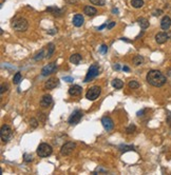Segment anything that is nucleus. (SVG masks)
<instances>
[{
    "label": "nucleus",
    "mask_w": 171,
    "mask_h": 175,
    "mask_svg": "<svg viewBox=\"0 0 171 175\" xmlns=\"http://www.w3.org/2000/svg\"><path fill=\"white\" fill-rule=\"evenodd\" d=\"M37 155H38L39 157H48V156H50V155L53 153V149L52 147L50 146V145L45 144V143H42V144H40L38 146V148H37Z\"/></svg>",
    "instance_id": "nucleus-3"
},
{
    "label": "nucleus",
    "mask_w": 171,
    "mask_h": 175,
    "mask_svg": "<svg viewBox=\"0 0 171 175\" xmlns=\"http://www.w3.org/2000/svg\"><path fill=\"white\" fill-rule=\"evenodd\" d=\"M84 13L87 16H90V17H92V16H94V15L97 14V10L95 9V7H90V5H86L84 9Z\"/></svg>",
    "instance_id": "nucleus-17"
},
{
    "label": "nucleus",
    "mask_w": 171,
    "mask_h": 175,
    "mask_svg": "<svg viewBox=\"0 0 171 175\" xmlns=\"http://www.w3.org/2000/svg\"><path fill=\"white\" fill-rule=\"evenodd\" d=\"M135 130H136V127L134 126V125H130V126L126 129V132L128 134H132L135 132Z\"/></svg>",
    "instance_id": "nucleus-30"
},
{
    "label": "nucleus",
    "mask_w": 171,
    "mask_h": 175,
    "mask_svg": "<svg viewBox=\"0 0 171 175\" xmlns=\"http://www.w3.org/2000/svg\"><path fill=\"white\" fill-rule=\"evenodd\" d=\"M99 52L101 53V54H107V52H108V46H106V44H101L100 48H99Z\"/></svg>",
    "instance_id": "nucleus-33"
},
{
    "label": "nucleus",
    "mask_w": 171,
    "mask_h": 175,
    "mask_svg": "<svg viewBox=\"0 0 171 175\" xmlns=\"http://www.w3.org/2000/svg\"><path fill=\"white\" fill-rule=\"evenodd\" d=\"M67 1H68L69 3H76L78 0H67Z\"/></svg>",
    "instance_id": "nucleus-40"
},
{
    "label": "nucleus",
    "mask_w": 171,
    "mask_h": 175,
    "mask_svg": "<svg viewBox=\"0 0 171 175\" xmlns=\"http://www.w3.org/2000/svg\"><path fill=\"white\" fill-rule=\"evenodd\" d=\"M148 84L153 86V87L160 88L163 87L166 82H167V78L165 76L164 74L162 73L161 71L157 70H151L148 72L146 77Z\"/></svg>",
    "instance_id": "nucleus-1"
},
{
    "label": "nucleus",
    "mask_w": 171,
    "mask_h": 175,
    "mask_svg": "<svg viewBox=\"0 0 171 175\" xmlns=\"http://www.w3.org/2000/svg\"><path fill=\"white\" fill-rule=\"evenodd\" d=\"M12 28L17 32H25L29 28V22L25 18L17 17L12 22Z\"/></svg>",
    "instance_id": "nucleus-2"
},
{
    "label": "nucleus",
    "mask_w": 171,
    "mask_h": 175,
    "mask_svg": "<svg viewBox=\"0 0 171 175\" xmlns=\"http://www.w3.org/2000/svg\"><path fill=\"white\" fill-rule=\"evenodd\" d=\"M145 111H146V110H142V111H140V112H137V116H142V114H144Z\"/></svg>",
    "instance_id": "nucleus-42"
},
{
    "label": "nucleus",
    "mask_w": 171,
    "mask_h": 175,
    "mask_svg": "<svg viewBox=\"0 0 171 175\" xmlns=\"http://www.w3.org/2000/svg\"><path fill=\"white\" fill-rule=\"evenodd\" d=\"M54 50H55L54 43H49V44H48V54H47V57H48V58H50V57L52 56Z\"/></svg>",
    "instance_id": "nucleus-24"
},
{
    "label": "nucleus",
    "mask_w": 171,
    "mask_h": 175,
    "mask_svg": "<svg viewBox=\"0 0 171 175\" xmlns=\"http://www.w3.org/2000/svg\"><path fill=\"white\" fill-rule=\"evenodd\" d=\"M171 38V33H166V32H161V33H157L155 35V41L158 44H163L167 41L168 39Z\"/></svg>",
    "instance_id": "nucleus-10"
},
{
    "label": "nucleus",
    "mask_w": 171,
    "mask_h": 175,
    "mask_svg": "<svg viewBox=\"0 0 171 175\" xmlns=\"http://www.w3.org/2000/svg\"><path fill=\"white\" fill-rule=\"evenodd\" d=\"M7 86H5V84H1V90H0V93H1V94H3L4 92L7 91Z\"/></svg>",
    "instance_id": "nucleus-35"
},
{
    "label": "nucleus",
    "mask_w": 171,
    "mask_h": 175,
    "mask_svg": "<svg viewBox=\"0 0 171 175\" xmlns=\"http://www.w3.org/2000/svg\"><path fill=\"white\" fill-rule=\"evenodd\" d=\"M99 74V67H98L97 63H94L90 67V69L88 70V73L85 77V82H89L90 80H92L93 78H95Z\"/></svg>",
    "instance_id": "nucleus-5"
},
{
    "label": "nucleus",
    "mask_w": 171,
    "mask_h": 175,
    "mask_svg": "<svg viewBox=\"0 0 171 175\" xmlns=\"http://www.w3.org/2000/svg\"><path fill=\"white\" fill-rule=\"evenodd\" d=\"M131 5L134 9H140L144 7V1L143 0H131Z\"/></svg>",
    "instance_id": "nucleus-22"
},
{
    "label": "nucleus",
    "mask_w": 171,
    "mask_h": 175,
    "mask_svg": "<svg viewBox=\"0 0 171 175\" xmlns=\"http://www.w3.org/2000/svg\"><path fill=\"white\" fill-rule=\"evenodd\" d=\"M53 103V99H52V96L49 94L47 95H43L41 98V100H40V105H41L42 108H48L50 105Z\"/></svg>",
    "instance_id": "nucleus-13"
},
{
    "label": "nucleus",
    "mask_w": 171,
    "mask_h": 175,
    "mask_svg": "<svg viewBox=\"0 0 171 175\" xmlns=\"http://www.w3.org/2000/svg\"><path fill=\"white\" fill-rule=\"evenodd\" d=\"M47 12H50L53 16H61V14H63V10H60V9L55 7H47Z\"/></svg>",
    "instance_id": "nucleus-18"
},
{
    "label": "nucleus",
    "mask_w": 171,
    "mask_h": 175,
    "mask_svg": "<svg viewBox=\"0 0 171 175\" xmlns=\"http://www.w3.org/2000/svg\"><path fill=\"white\" fill-rule=\"evenodd\" d=\"M137 21H138V25H140V28L143 29V30H145V29L149 27V21H148L147 18H138Z\"/></svg>",
    "instance_id": "nucleus-20"
},
{
    "label": "nucleus",
    "mask_w": 171,
    "mask_h": 175,
    "mask_svg": "<svg viewBox=\"0 0 171 175\" xmlns=\"http://www.w3.org/2000/svg\"><path fill=\"white\" fill-rule=\"evenodd\" d=\"M56 70H57V64H56V61H54V62L49 63L48 66L42 68L41 75L42 76H48V75H51V74L54 73Z\"/></svg>",
    "instance_id": "nucleus-9"
},
{
    "label": "nucleus",
    "mask_w": 171,
    "mask_h": 175,
    "mask_svg": "<svg viewBox=\"0 0 171 175\" xmlns=\"http://www.w3.org/2000/svg\"><path fill=\"white\" fill-rule=\"evenodd\" d=\"M56 33H57V29H52V30L48 31V34H51V35H54Z\"/></svg>",
    "instance_id": "nucleus-37"
},
{
    "label": "nucleus",
    "mask_w": 171,
    "mask_h": 175,
    "mask_svg": "<svg viewBox=\"0 0 171 175\" xmlns=\"http://www.w3.org/2000/svg\"><path fill=\"white\" fill-rule=\"evenodd\" d=\"M106 27H107V23H105V25H101V27H99V28H98V31H100V30H102V29L106 28Z\"/></svg>",
    "instance_id": "nucleus-43"
},
{
    "label": "nucleus",
    "mask_w": 171,
    "mask_h": 175,
    "mask_svg": "<svg viewBox=\"0 0 171 175\" xmlns=\"http://www.w3.org/2000/svg\"><path fill=\"white\" fill-rule=\"evenodd\" d=\"M83 92V88L81 86H77V84H74L69 89V94L71 96H79Z\"/></svg>",
    "instance_id": "nucleus-14"
},
{
    "label": "nucleus",
    "mask_w": 171,
    "mask_h": 175,
    "mask_svg": "<svg viewBox=\"0 0 171 175\" xmlns=\"http://www.w3.org/2000/svg\"><path fill=\"white\" fill-rule=\"evenodd\" d=\"M113 69H114V70H116V71H118L119 69H120V66H119L118 63H116V64H114V66H113Z\"/></svg>",
    "instance_id": "nucleus-39"
},
{
    "label": "nucleus",
    "mask_w": 171,
    "mask_h": 175,
    "mask_svg": "<svg viewBox=\"0 0 171 175\" xmlns=\"http://www.w3.org/2000/svg\"><path fill=\"white\" fill-rule=\"evenodd\" d=\"M84 17H83V15L81 14H76L75 16L73 17V20H72V22H73V25L76 27V28H81V25H84Z\"/></svg>",
    "instance_id": "nucleus-16"
},
{
    "label": "nucleus",
    "mask_w": 171,
    "mask_h": 175,
    "mask_svg": "<svg viewBox=\"0 0 171 175\" xmlns=\"http://www.w3.org/2000/svg\"><path fill=\"white\" fill-rule=\"evenodd\" d=\"M45 57V50H41V51H40V52H39L38 54H37V55L34 57V59H35L36 61H39V60L43 59Z\"/></svg>",
    "instance_id": "nucleus-27"
},
{
    "label": "nucleus",
    "mask_w": 171,
    "mask_h": 175,
    "mask_svg": "<svg viewBox=\"0 0 171 175\" xmlns=\"http://www.w3.org/2000/svg\"><path fill=\"white\" fill-rule=\"evenodd\" d=\"M23 160H25V162H31V161L33 160V156H32L31 154L25 153V154L23 155Z\"/></svg>",
    "instance_id": "nucleus-31"
},
{
    "label": "nucleus",
    "mask_w": 171,
    "mask_h": 175,
    "mask_svg": "<svg viewBox=\"0 0 171 175\" xmlns=\"http://www.w3.org/2000/svg\"><path fill=\"white\" fill-rule=\"evenodd\" d=\"M122 71H125V72H129L130 71V69L128 67H126V66H125V67L122 68Z\"/></svg>",
    "instance_id": "nucleus-41"
},
{
    "label": "nucleus",
    "mask_w": 171,
    "mask_h": 175,
    "mask_svg": "<svg viewBox=\"0 0 171 175\" xmlns=\"http://www.w3.org/2000/svg\"><path fill=\"white\" fill-rule=\"evenodd\" d=\"M83 116H84L83 112H81V111H79V110H76V111H74V112L71 114V116L69 117V120H68V123H70L71 126L77 125V123L81 121V119L83 118Z\"/></svg>",
    "instance_id": "nucleus-7"
},
{
    "label": "nucleus",
    "mask_w": 171,
    "mask_h": 175,
    "mask_svg": "<svg viewBox=\"0 0 171 175\" xmlns=\"http://www.w3.org/2000/svg\"><path fill=\"white\" fill-rule=\"evenodd\" d=\"M167 121H168V123L171 126V116H168L167 117Z\"/></svg>",
    "instance_id": "nucleus-44"
},
{
    "label": "nucleus",
    "mask_w": 171,
    "mask_h": 175,
    "mask_svg": "<svg viewBox=\"0 0 171 175\" xmlns=\"http://www.w3.org/2000/svg\"><path fill=\"white\" fill-rule=\"evenodd\" d=\"M113 12H114V13H118V11H117V9H113Z\"/></svg>",
    "instance_id": "nucleus-45"
},
{
    "label": "nucleus",
    "mask_w": 171,
    "mask_h": 175,
    "mask_svg": "<svg viewBox=\"0 0 171 175\" xmlns=\"http://www.w3.org/2000/svg\"><path fill=\"white\" fill-rule=\"evenodd\" d=\"M21 79H22V76H21V74L19 73V72H17V73L14 75V77H13V82H14L15 84H18L21 81Z\"/></svg>",
    "instance_id": "nucleus-25"
},
{
    "label": "nucleus",
    "mask_w": 171,
    "mask_h": 175,
    "mask_svg": "<svg viewBox=\"0 0 171 175\" xmlns=\"http://www.w3.org/2000/svg\"><path fill=\"white\" fill-rule=\"evenodd\" d=\"M70 61L73 64H78L81 61V55H79V54H73L72 56H70Z\"/></svg>",
    "instance_id": "nucleus-19"
},
{
    "label": "nucleus",
    "mask_w": 171,
    "mask_h": 175,
    "mask_svg": "<svg viewBox=\"0 0 171 175\" xmlns=\"http://www.w3.org/2000/svg\"><path fill=\"white\" fill-rule=\"evenodd\" d=\"M58 84H59L58 78L53 77V78H50L48 81H45V90H52V89H55Z\"/></svg>",
    "instance_id": "nucleus-12"
},
{
    "label": "nucleus",
    "mask_w": 171,
    "mask_h": 175,
    "mask_svg": "<svg viewBox=\"0 0 171 175\" xmlns=\"http://www.w3.org/2000/svg\"><path fill=\"white\" fill-rule=\"evenodd\" d=\"M63 79L65 81H67V82H73V81H74L73 78L70 77V76H66V77H63Z\"/></svg>",
    "instance_id": "nucleus-34"
},
{
    "label": "nucleus",
    "mask_w": 171,
    "mask_h": 175,
    "mask_svg": "<svg viewBox=\"0 0 171 175\" xmlns=\"http://www.w3.org/2000/svg\"><path fill=\"white\" fill-rule=\"evenodd\" d=\"M90 2L95 4V5H99V7H104L106 3L105 0H90Z\"/></svg>",
    "instance_id": "nucleus-28"
},
{
    "label": "nucleus",
    "mask_w": 171,
    "mask_h": 175,
    "mask_svg": "<svg viewBox=\"0 0 171 175\" xmlns=\"http://www.w3.org/2000/svg\"><path fill=\"white\" fill-rule=\"evenodd\" d=\"M143 62H144V57L140 56V55L135 56L134 57V59H133V63H134L135 66H140Z\"/></svg>",
    "instance_id": "nucleus-23"
},
{
    "label": "nucleus",
    "mask_w": 171,
    "mask_h": 175,
    "mask_svg": "<svg viewBox=\"0 0 171 175\" xmlns=\"http://www.w3.org/2000/svg\"><path fill=\"white\" fill-rule=\"evenodd\" d=\"M162 13H163V11L162 10H157V11H155V12H153V15L154 16H160Z\"/></svg>",
    "instance_id": "nucleus-38"
},
{
    "label": "nucleus",
    "mask_w": 171,
    "mask_h": 175,
    "mask_svg": "<svg viewBox=\"0 0 171 175\" xmlns=\"http://www.w3.org/2000/svg\"><path fill=\"white\" fill-rule=\"evenodd\" d=\"M118 149L120 152H127V151L134 150V149H133V146H119Z\"/></svg>",
    "instance_id": "nucleus-26"
},
{
    "label": "nucleus",
    "mask_w": 171,
    "mask_h": 175,
    "mask_svg": "<svg viewBox=\"0 0 171 175\" xmlns=\"http://www.w3.org/2000/svg\"><path fill=\"white\" fill-rule=\"evenodd\" d=\"M171 27V18L169 16H164L163 19L161 21V28L162 30H165V31H167L169 30Z\"/></svg>",
    "instance_id": "nucleus-15"
},
{
    "label": "nucleus",
    "mask_w": 171,
    "mask_h": 175,
    "mask_svg": "<svg viewBox=\"0 0 171 175\" xmlns=\"http://www.w3.org/2000/svg\"><path fill=\"white\" fill-rule=\"evenodd\" d=\"M101 123H102L104 128H105L107 131H111V130L114 128V123H113V120H112L109 116H104V117L101 118Z\"/></svg>",
    "instance_id": "nucleus-11"
},
{
    "label": "nucleus",
    "mask_w": 171,
    "mask_h": 175,
    "mask_svg": "<svg viewBox=\"0 0 171 175\" xmlns=\"http://www.w3.org/2000/svg\"><path fill=\"white\" fill-rule=\"evenodd\" d=\"M128 86H129L130 89H138V88H140V84L135 80L129 81V84H128Z\"/></svg>",
    "instance_id": "nucleus-29"
},
{
    "label": "nucleus",
    "mask_w": 171,
    "mask_h": 175,
    "mask_svg": "<svg viewBox=\"0 0 171 175\" xmlns=\"http://www.w3.org/2000/svg\"><path fill=\"white\" fill-rule=\"evenodd\" d=\"M101 93V89L100 87H98V86H94V87L90 88L88 92L86 93V98L89 99V100H95V99H97L98 96L100 95Z\"/></svg>",
    "instance_id": "nucleus-6"
},
{
    "label": "nucleus",
    "mask_w": 171,
    "mask_h": 175,
    "mask_svg": "<svg viewBox=\"0 0 171 175\" xmlns=\"http://www.w3.org/2000/svg\"><path fill=\"white\" fill-rule=\"evenodd\" d=\"M30 126H31L32 128H37V127H38V121H37V119L31 118V120H30Z\"/></svg>",
    "instance_id": "nucleus-32"
},
{
    "label": "nucleus",
    "mask_w": 171,
    "mask_h": 175,
    "mask_svg": "<svg viewBox=\"0 0 171 175\" xmlns=\"http://www.w3.org/2000/svg\"><path fill=\"white\" fill-rule=\"evenodd\" d=\"M12 136H13V131H12L10 126L3 125V126L1 127V130H0V137H1V140H2L3 143H7V141L12 138Z\"/></svg>",
    "instance_id": "nucleus-4"
},
{
    "label": "nucleus",
    "mask_w": 171,
    "mask_h": 175,
    "mask_svg": "<svg viewBox=\"0 0 171 175\" xmlns=\"http://www.w3.org/2000/svg\"><path fill=\"white\" fill-rule=\"evenodd\" d=\"M113 27H115V22H114V21H111V22H110V23L107 25V28H108L109 30H111Z\"/></svg>",
    "instance_id": "nucleus-36"
},
{
    "label": "nucleus",
    "mask_w": 171,
    "mask_h": 175,
    "mask_svg": "<svg viewBox=\"0 0 171 175\" xmlns=\"http://www.w3.org/2000/svg\"><path fill=\"white\" fill-rule=\"evenodd\" d=\"M76 147V145L72 143V141H69V143H66V144L63 145L61 149H60V153L61 155H65V156H68V155H70L72 152L74 151Z\"/></svg>",
    "instance_id": "nucleus-8"
},
{
    "label": "nucleus",
    "mask_w": 171,
    "mask_h": 175,
    "mask_svg": "<svg viewBox=\"0 0 171 175\" xmlns=\"http://www.w3.org/2000/svg\"><path fill=\"white\" fill-rule=\"evenodd\" d=\"M112 86H113V88H115V89H117V90H119V89H122V87H124V82H122L120 79H113L112 80Z\"/></svg>",
    "instance_id": "nucleus-21"
}]
</instances>
